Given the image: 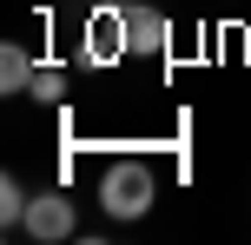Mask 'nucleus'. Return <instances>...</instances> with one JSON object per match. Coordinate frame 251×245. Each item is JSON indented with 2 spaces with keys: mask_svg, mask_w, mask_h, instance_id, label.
<instances>
[{
  "mask_svg": "<svg viewBox=\"0 0 251 245\" xmlns=\"http://www.w3.org/2000/svg\"><path fill=\"white\" fill-rule=\"evenodd\" d=\"M26 93H40V100H60V93H66V73H60V66H33V86H26Z\"/></svg>",
  "mask_w": 251,
  "mask_h": 245,
  "instance_id": "423d86ee",
  "label": "nucleus"
},
{
  "mask_svg": "<svg viewBox=\"0 0 251 245\" xmlns=\"http://www.w3.org/2000/svg\"><path fill=\"white\" fill-rule=\"evenodd\" d=\"M33 86V60L20 47H0V93H26Z\"/></svg>",
  "mask_w": 251,
  "mask_h": 245,
  "instance_id": "20e7f679",
  "label": "nucleus"
},
{
  "mask_svg": "<svg viewBox=\"0 0 251 245\" xmlns=\"http://www.w3.org/2000/svg\"><path fill=\"white\" fill-rule=\"evenodd\" d=\"M165 47H172V20H165L159 7H132V0H126V53L165 60Z\"/></svg>",
  "mask_w": 251,
  "mask_h": 245,
  "instance_id": "f03ea898",
  "label": "nucleus"
},
{
  "mask_svg": "<svg viewBox=\"0 0 251 245\" xmlns=\"http://www.w3.org/2000/svg\"><path fill=\"white\" fill-rule=\"evenodd\" d=\"M100 199H106L113 219H146V206H152V172H146V159H119V166L100 179Z\"/></svg>",
  "mask_w": 251,
  "mask_h": 245,
  "instance_id": "f257e3e1",
  "label": "nucleus"
},
{
  "mask_svg": "<svg viewBox=\"0 0 251 245\" xmlns=\"http://www.w3.org/2000/svg\"><path fill=\"white\" fill-rule=\"evenodd\" d=\"M93 7H126V0H93Z\"/></svg>",
  "mask_w": 251,
  "mask_h": 245,
  "instance_id": "0eeeda50",
  "label": "nucleus"
},
{
  "mask_svg": "<svg viewBox=\"0 0 251 245\" xmlns=\"http://www.w3.org/2000/svg\"><path fill=\"white\" fill-rule=\"evenodd\" d=\"M26 206H33V192L7 172V179H0V225H7V232H13V225H26Z\"/></svg>",
  "mask_w": 251,
  "mask_h": 245,
  "instance_id": "39448f33",
  "label": "nucleus"
},
{
  "mask_svg": "<svg viewBox=\"0 0 251 245\" xmlns=\"http://www.w3.org/2000/svg\"><path fill=\"white\" fill-rule=\"evenodd\" d=\"M73 199H60V192H33V206H26V232L33 239H73Z\"/></svg>",
  "mask_w": 251,
  "mask_h": 245,
  "instance_id": "7ed1b4c3",
  "label": "nucleus"
}]
</instances>
